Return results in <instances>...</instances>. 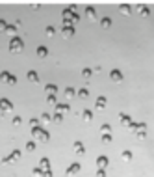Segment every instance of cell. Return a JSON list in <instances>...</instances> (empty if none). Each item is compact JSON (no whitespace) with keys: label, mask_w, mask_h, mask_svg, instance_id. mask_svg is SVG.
I'll use <instances>...</instances> for the list:
<instances>
[{"label":"cell","mask_w":154,"mask_h":177,"mask_svg":"<svg viewBox=\"0 0 154 177\" xmlns=\"http://www.w3.org/2000/svg\"><path fill=\"white\" fill-rule=\"evenodd\" d=\"M41 123H43V121L37 119V118H32L30 119V127H32V129H33V127H41Z\"/></svg>","instance_id":"d4e9b609"},{"label":"cell","mask_w":154,"mask_h":177,"mask_svg":"<svg viewBox=\"0 0 154 177\" xmlns=\"http://www.w3.org/2000/svg\"><path fill=\"white\" fill-rule=\"evenodd\" d=\"M45 91H46V95H56L58 86H54V84H46V86H45Z\"/></svg>","instance_id":"7c38bea8"},{"label":"cell","mask_w":154,"mask_h":177,"mask_svg":"<svg viewBox=\"0 0 154 177\" xmlns=\"http://www.w3.org/2000/svg\"><path fill=\"white\" fill-rule=\"evenodd\" d=\"M54 34H56V28L54 26H46V35H48V37H52Z\"/></svg>","instance_id":"836d02e7"},{"label":"cell","mask_w":154,"mask_h":177,"mask_svg":"<svg viewBox=\"0 0 154 177\" xmlns=\"http://www.w3.org/2000/svg\"><path fill=\"white\" fill-rule=\"evenodd\" d=\"M61 35H63L65 39L73 37V35H74V28H73V24H65L63 28H61Z\"/></svg>","instance_id":"277c9868"},{"label":"cell","mask_w":154,"mask_h":177,"mask_svg":"<svg viewBox=\"0 0 154 177\" xmlns=\"http://www.w3.org/2000/svg\"><path fill=\"white\" fill-rule=\"evenodd\" d=\"M82 118L86 119V121H91V119H93V112H91V110H84L82 112Z\"/></svg>","instance_id":"ffe728a7"},{"label":"cell","mask_w":154,"mask_h":177,"mask_svg":"<svg viewBox=\"0 0 154 177\" xmlns=\"http://www.w3.org/2000/svg\"><path fill=\"white\" fill-rule=\"evenodd\" d=\"M9 76H11V73H8V71H2V73H0V80H2V82H6V84H8V80H9Z\"/></svg>","instance_id":"44dd1931"},{"label":"cell","mask_w":154,"mask_h":177,"mask_svg":"<svg viewBox=\"0 0 154 177\" xmlns=\"http://www.w3.org/2000/svg\"><path fill=\"white\" fill-rule=\"evenodd\" d=\"M20 123H23V118H19V116L13 118V125H20Z\"/></svg>","instance_id":"ab89813d"},{"label":"cell","mask_w":154,"mask_h":177,"mask_svg":"<svg viewBox=\"0 0 154 177\" xmlns=\"http://www.w3.org/2000/svg\"><path fill=\"white\" fill-rule=\"evenodd\" d=\"M78 97H80V99H87V97H89V90L82 88V90L78 91Z\"/></svg>","instance_id":"4316f807"},{"label":"cell","mask_w":154,"mask_h":177,"mask_svg":"<svg viewBox=\"0 0 154 177\" xmlns=\"http://www.w3.org/2000/svg\"><path fill=\"white\" fill-rule=\"evenodd\" d=\"M97 166L104 170V168L108 166V157H104V155H102V157H99V159H97Z\"/></svg>","instance_id":"4fadbf2b"},{"label":"cell","mask_w":154,"mask_h":177,"mask_svg":"<svg viewBox=\"0 0 154 177\" xmlns=\"http://www.w3.org/2000/svg\"><path fill=\"white\" fill-rule=\"evenodd\" d=\"M6 34H8L9 37H15V34H17V28H15V26H11V24H8V28H6Z\"/></svg>","instance_id":"ac0fdd59"},{"label":"cell","mask_w":154,"mask_h":177,"mask_svg":"<svg viewBox=\"0 0 154 177\" xmlns=\"http://www.w3.org/2000/svg\"><path fill=\"white\" fill-rule=\"evenodd\" d=\"M119 118H121V123H123V125L130 127V123H132V118H130V116H126V114H121Z\"/></svg>","instance_id":"2e32d148"},{"label":"cell","mask_w":154,"mask_h":177,"mask_svg":"<svg viewBox=\"0 0 154 177\" xmlns=\"http://www.w3.org/2000/svg\"><path fill=\"white\" fill-rule=\"evenodd\" d=\"M45 177H52V173H50V170H48V172H45Z\"/></svg>","instance_id":"ee69618b"},{"label":"cell","mask_w":154,"mask_h":177,"mask_svg":"<svg viewBox=\"0 0 154 177\" xmlns=\"http://www.w3.org/2000/svg\"><path fill=\"white\" fill-rule=\"evenodd\" d=\"M100 140L104 142V144H110V142H111V134H102Z\"/></svg>","instance_id":"e575fe53"},{"label":"cell","mask_w":154,"mask_h":177,"mask_svg":"<svg viewBox=\"0 0 154 177\" xmlns=\"http://www.w3.org/2000/svg\"><path fill=\"white\" fill-rule=\"evenodd\" d=\"M36 54L39 56V58H41V60H43V58H46V56H48V48H46V47H43V45H41V47H37V51H36Z\"/></svg>","instance_id":"9c48e42d"},{"label":"cell","mask_w":154,"mask_h":177,"mask_svg":"<svg viewBox=\"0 0 154 177\" xmlns=\"http://www.w3.org/2000/svg\"><path fill=\"white\" fill-rule=\"evenodd\" d=\"M0 106H2V108H4L6 112H11V110H13V104H11V101H9V99H6V97H2V99H0Z\"/></svg>","instance_id":"8992f818"},{"label":"cell","mask_w":154,"mask_h":177,"mask_svg":"<svg viewBox=\"0 0 154 177\" xmlns=\"http://www.w3.org/2000/svg\"><path fill=\"white\" fill-rule=\"evenodd\" d=\"M23 47H24V43H23L20 37H11V41H9V51L11 52H20Z\"/></svg>","instance_id":"7a4b0ae2"},{"label":"cell","mask_w":154,"mask_h":177,"mask_svg":"<svg viewBox=\"0 0 154 177\" xmlns=\"http://www.w3.org/2000/svg\"><path fill=\"white\" fill-rule=\"evenodd\" d=\"M137 11L141 13L143 17H147V15H149V8H145V6H137Z\"/></svg>","instance_id":"f1b7e54d"},{"label":"cell","mask_w":154,"mask_h":177,"mask_svg":"<svg viewBox=\"0 0 154 177\" xmlns=\"http://www.w3.org/2000/svg\"><path fill=\"white\" fill-rule=\"evenodd\" d=\"M54 121H56V123H61V121H63V114L56 112V114H54Z\"/></svg>","instance_id":"4dcf8cb0"},{"label":"cell","mask_w":154,"mask_h":177,"mask_svg":"<svg viewBox=\"0 0 154 177\" xmlns=\"http://www.w3.org/2000/svg\"><path fill=\"white\" fill-rule=\"evenodd\" d=\"M4 114H6V110L2 108V106H0V116H4Z\"/></svg>","instance_id":"f6af8a7d"},{"label":"cell","mask_w":154,"mask_h":177,"mask_svg":"<svg viewBox=\"0 0 154 177\" xmlns=\"http://www.w3.org/2000/svg\"><path fill=\"white\" fill-rule=\"evenodd\" d=\"M78 21H80V15H76V13H74V17H73V23H78Z\"/></svg>","instance_id":"7bdbcfd3"},{"label":"cell","mask_w":154,"mask_h":177,"mask_svg":"<svg viewBox=\"0 0 154 177\" xmlns=\"http://www.w3.org/2000/svg\"><path fill=\"white\" fill-rule=\"evenodd\" d=\"M32 177H45V172H43V170H41V168L37 166V168L32 172Z\"/></svg>","instance_id":"7402d4cb"},{"label":"cell","mask_w":154,"mask_h":177,"mask_svg":"<svg viewBox=\"0 0 154 177\" xmlns=\"http://www.w3.org/2000/svg\"><path fill=\"white\" fill-rule=\"evenodd\" d=\"M39 168L43 170V172H48V170H50V160H48L46 157H43L39 160Z\"/></svg>","instance_id":"ba28073f"},{"label":"cell","mask_w":154,"mask_h":177,"mask_svg":"<svg viewBox=\"0 0 154 177\" xmlns=\"http://www.w3.org/2000/svg\"><path fill=\"white\" fill-rule=\"evenodd\" d=\"M8 84H9V86H15V84H17V76H15V75H11V76H9V80H8Z\"/></svg>","instance_id":"8d00e7d4"},{"label":"cell","mask_w":154,"mask_h":177,"mask_svg":"<svg viewBox=\"0 0 154 177\" xmlns=\"http://www.w3.org/2000/svg\"><path fill=\"white\" fill-rule=\"evenodd\" d=\"M145 132H147V131H139V132H136V134H137V138H139V140H143V138L147 136Z\"/></svg>","instance_id":"60d3db41"},{"label":"cell","mask_w":154,"mask_h":177,"mask_svg":"<svg viewBox=\"0 0 154 177\" xmlns=\"http://www.w3.org/2000/svg\"><path fill=\"white\" fill-rule=\"evenodd\" d=\"M86 17H87L89 21H95V19H97V15H95V8H86Z\"/></svg>","instance_id":"9a60e30c"},{"label":"cell","mask_w":154,"mask_h":177,"mask_svg":"<svg viewBox=\"0 0 154 177\" xmlns=\"http://www.w3.org/2000/svg\"><path fill=\"white\" fill-rule=\"evenodd\" d=\"M6 28H8V24H6V21L0 19V32H6Z\"/></svg>","instance_id":"f35d334b"},{"label":"cell","mask_w":154,"mask_h":177,"mask_svg":"<svg viewBox=\"0 0 154 177\" xmlns=\"http://www.w3.org/2000/svg\"><path fill=\"white\" fill-rule=\"evenodd\" d=\"M121 159H123L124 162H130V160H132V153H130V151H123V153H121Z\"/></svg>","instance_id":"cb8c5ba5"},{"label":"cell","mask_w":154,"mask_h":177,"mask_svg":"<svg viewBox=\"0 0 154 177\" xmlns=\"http://www.w3.org/2000/svg\"><path fill=\"white\" fill-rule=\"evenodd\" d=\"M26 151H36V142H28V144H26Z\"/></svg>","instance_id":"d6a6232c"},{"label":"cell","mask_w":154,"mask_h":177,"mask_svg":"<svg viewBox=\"0 0 154 177\" xmlns=\"http://www.w3.org/2000/svg\"><path fill=\"white\" fill-rule=\"evenodd\" d=\"M110 79L113 80V82H121V80H123V73H121L119 69H113V71L110 73Z\"/></svg>","instance_id":"52a82bcc"},{"label":"cell","mask_w":154,"mask_h":177,"mask_svg":"<svg viewBox=\"0 0 154 177\" xmlns=\"http://www.w3.org/2000/svg\"><path fill=\"white\" fill-rule=\"evenodd\" d=\"M95 108L97 110H104V108H106V97H99V99H97Z\"/></svg>","instance_id":"30bf717a"},{"label":"cell","mask_w":154,"mask_h":177,"mask_svg":"<svg viewBox=\"0 0 154 177\" xmlns=\"http://www.w3.org/2000/svg\"><path fill=\"white\" fill-rule=\"evenodd\" d=\"M73 149H74L76 155H84V153H86V147H84V144H82L80 140H76L74 144H73Z\"/></svg>","instance_id":"5b68a950"},{"label":"cell","mask_w":154,"mask_h":177,"mask_svg":"<svg viewBox=\"0 0 154 177\" xmlns=\"http://www.w3.org/2000/svg\"><path fill=\"white\" fill-rule=\"evenodd\" d=\"M32 136H33V140L41 142V144L48 142V132L45 129H41V127H33V129H32Z\"/></svg>","instance_id":"6da1fadb"},{"label":"cell","mask_w":154,"mask_h":177,"mask_svg":"<svg viewBox=\"0 0 154 177\" xmlns=\"http://www.w3.org/2000/svg\"><path fill=\"white\" fill-rule=\"evenodd\" d=\"M91 75H93V71H91V69H87V67H86V69H82V76H86V79H89Z\"/></svg>","instance_id":"1f68e13d"},{"label":"cell","mask_w":154,"mask_h":177,"mask_svg":"<svg viewBox=\"0 0 154 177\" xmlns=\"http://www.w3.org/2000/svg\"><path fill=\"white\" fill-rule=\"evenodd\" d=\"M76 95H78V93H76L73 88H67V90H65V97H67V99H73V97H76Z\"/></svg>","instance_id":"603a6c76"},{"label":"cell","mask_w":154,"mask_h":177,"mask_svg":"<svg viewBox=\"0 0 154 177\" xmlns=\"http://www.w3.org/2000/svg\"><path fill=\"white\" fill-rule=\"evenodd\" d=\"M97 177H106V173H104L102 168H99V173H97Z\"/></svg>","instance_id":"b9f144b4"},{"label":"cell","mask_w":154,"mask_h":177,"mask_svg":"<svg viewBox=\"0 0 154 177\" xmlns=\"http://www.w3.org/2000/svg\"><path fill=\"white\" fill-rule=\"evenodd\" d=\"M2 164H6V166L13 164V159H11V157H4V159H2Z\"/></svg>","instance_id":"74e56055"},{"label":"cell","mask_w":154,"mask_h":177,"mask_svg":"<svg viewBox=\"0 0 154 177\" xmlns=\"http://www.w3.org/2000/svg\"><path fill=\"white\" fill-rule=\"evenodd\" d=\"M9 157L13 159V162H17V160H20V157H23V153H20L19 149H15V151H11V155Z\"/></svg>","instance_id":"d6986e66"},{"label":"cell","mask_w":154,"mask_h":177,"mask_svg":"<svg viewBox=\"0 0 154 177\" xmlns=\"http://www.w3.org/2000/svg\"><path fill=\"white\" fill-rule=\"evenodd\" d=\"M80 170H82V166L78 164V162H74V164H71V166L67 168L65 175H67V177H74V175H78V173H80Z\"/></svg>","instance_id":"3957f363"},{"label":"cell","mask_w":154,"mask_h":177,"mask_svg":"<svg viewBox=\"0 0 154 177\" xmlns=\"http://www.w3.org/2000/svg\"><path fill=\"white\" fill-rule=\"evenodd\" d=\"M119 11H121L123 15H130L132 8H130V6H126V4H123V6H119Z\"/></svg>","instance_id":"e0dca14e"},{"label":"cell","mask_w":154,"mask_h":177,"mask_svg":"<svg viewBox=\"0 0 154 177\" xmlns=\"http://www.w3.org/2000/svg\"><path fill=\"white\" fill-rule=\"evenodd\" d=\"M69 110H71V106H69V104H56V112H60V114H67V112Z\"/></svg>","instance_id":"8fae6325"},{"label":"cell","mask_w":154,"mask_h":177,"mask_svg":"<svg viewBox=\"0 0 154 177\" xmlns=\"http://www.w3.org/2000/svg\"><path fill=\"white\" fill-rule=\"evenodd\" d=\"M46 103L50 106H56L58 104V101H56V95H46Z\"/></svg>","instance_id":"83f0119b"},{"label":"cell","mask_w":154,"mask_h":177,"mask_svg":"<svg viewBox=\"0 0 154 177\" xmlns=\"http://www.w3.org/2000/svg\"><path fill=\"white\" fill-rule=\"evenodd\" d=\"M111 132V127L110 125H102L100 127V134H110Z\"/></svg>","instance_id":"f546056e"},{"label":"cell","mask_w":154,"mask_h":177,"mask_svg":"<svg viewBox=\"0 0 154 177\" xmlns=\"http://www.w3.org/2000/svg\"><path fill=\"white\" fill-rule=\"evenodd\" d=\"M41 121H43V123H50L52 119H50V116H48V114H41Z\"/></svg>","instance_id":"d590c367"},{"label":"cell","mask_w":154,"mask_h":177,"mask_svg":"<svg viewBox=\"0 0 154 177\" xmlns=\"http://www.w3.org/2000/svg\"><path fill=\"white\" fill-rule=\"evenodd\" d=\"M100 24H102V28H110V26H111V19H110V17H104V19L100 21Z\"/></svg>","instance_id":"484cf974"},{"label":"cell","mask_w":154,"mask_h":177,"mask_svg":"<svg viewBox=\"0 0 154 177\" xmlns=\"http://www.w3.org/2000/svg\"><path fill=\"white\" fill-rule=\"evenodd\" d=\"M26 76H28V80H30V82H37V80H39V75H37L33 69H32V71H28Z\"/></svg>","instance_id":"5bb4252c"}]
</instances>
